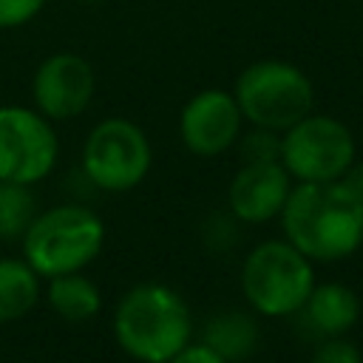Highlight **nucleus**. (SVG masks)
I'll list each match as a JSON object with an SVG mask.
<instances>
[{
    "label": "nucleus",
    "instance_id": "1",
    "mask_svg": "<svg viewBox=\"0 0 363 363\" xmlns=\"http://www.w3.org/2000/svg\"><path fill=\"white\" fill-rule=\"evenodd\" d=\"M286 241L309 261H340L363 244V201L343 182H298L281 207Z\"/></svg>",
    "mask_w": 363,
    "mask_h": 363
},
{
    "label": "nucleus",
    "instance_id": "2",
    "mask_svg": "<svg viewBox=\"0 0 363 363\" xmlns=\"http://www.w3.org/2000/svg\"><path fill=\"white\" fill-rule=\"evenodd\" d=\"M193 332V318L179 292L164 284H139L122 295L113 312V337L125 354L142 363H167Z\"/></svg>",
    "mask_w": 363,
    "mask_h": 363
},
{
    "label": "nucleus",
    "instance_id": "3",
    "mask_svg": "<svg viewBox=\"0 0 363 363\" xmlns=\"http://www.w3.org/2000/svg\"><path fill=\"white\" fill-rule=\"evenodd\" d=\"M102 218L88 207L62 204L34 216L23 233V258L40 278H54L88 267L102 252Z\"/></svg>",
    "mask_w": 363,
    "mask_h": 363
},
{
    "label": "nucleus",
    "instance_id": "4",
    "mask_svg": "<svg viewBox=\"0 0 363 363\" xmlns=\"http://www.w3.org/2000/svg\"><path fill=\"white\" fill-rule=\"evenodd\" d=\"M315 286L312 261L284 241H261L241 267V292L258 315L286 318L303 309Z\"/></svg>",
    "mask_w": 363,
    "mask_h": 363
},
{
    "label": "nucleus",
    "instance_id": "5",
    "mask_svg": "<svg viewBox=\"0 0 363 363\" xmlns=\"http://www.w3.org/2000/svg\"><path fill=\"white\" fill-rule=\"evenodd\" d=\"M233 96L247 122L278 133L312 113L315 102L309 77L284 60H258L247 65L235 79Z\"/></svg>",
    "mask_w": 363,
    "mask_h": 363
},
{
    "label": "nucleus",
    "instance_id": "6",
    "mask_svg": "<svg viewBox=\"0 0 363 363\" xmlns=\"http://www.w3.org/2000/svg\"><path fill=\"white\" fill-rule=\"evenodd\" d=\"M354 136L335 119L306 113L281 136V164L298 182H335L354 164Z\"/></svg>",
    "mask_w": 363,
    "mask_h": 363
},
{
    "label": "nucleus",
    "instance_id": "7",
    "mask_svg": "<svg viewBox=\"0 0 363 363\" xmlns=\"http://www.w3.org/2000/svg\"><path fill=\"white\" fill-rule=\"evenodd\" d=\"M150 162L153 150L145 130L122 116H111L94 125L82 147L85 176L108 193L133 190L147 176Z\"/></svg>",
    "mask_w": 363,
    "mask_h": 363
},
{
    "label": "nucleus",
    "instance_id": "8",
    "mask_svg": "<svg viewBox=\"0 0 363 363\" xmlns=\"http://www.w3.org/2000/svg\"><path fill=\"white\" fill-rule=\"evenodd\" d=\"M60 156V142L40 111L23 105L0 108V182H43Z\"/></svg>",
    "mask_w": 363,
    "mask_h": 363
},
{
    "label": "nucleus",
    "instance_id": "9",
    "mask_svg": "<svg viewBox=\"0 0 363 363\" xmlns=\"http://www.w3.org/2000/svg\"><path fill=\"white\" fill-rule=\"evenodd\" d=\"M94 68L85 57L60 51L40 62L31 79L34 105L45 119H74L94 96Z\"/></svg>",
    "mask_w": 363,
    "mask_h": 363
},
{
    "label": "nucleus",
    "instance_id": "10",
    "mask_svg": "<svg viewBox=\"0 0 363 363\" xmlns=\"http://www.w3.org/2000/svg\"><path fill=\"white\" fill-rule=\"evenodd\" d=\"M241 108L233 94L221 88L199 91L187 99L179 116V133L190 153L218 156L230 150L241 136Z\"/></svg>",
    "mask_w": 363,
    "mask_h": 363
},
{
    "label": "nucleus",
    "instance_id": "11",
    "mask_svg": "<svg viewBox=\"0 0 363 363\" xmlns=\"http://www.w3.org/2000/svg\"><path fill=\"white\" fill-rule=\"evenodd\" d=\"M289 190L292 176L284 170L281 162H244L230 182L227 201L235 218L247 224H261L281 213Z\"/></svg>",
    "mask_w": 363,
    "mask_h": 363
},
{
    "label": "nucleus",
    "instance_id": "12",
    "mask_svg": "<svg viewBox=\"0 0 363 363\" xmlns=\"http://www.w3.org/2000/svg\"><path fill=\"white\" fill-rule=\"evenodd\" d=\"M303 312L318 332H323L326 337H335V335L349 332L357 323L360 301L352 286L332 281V284L312 286V292L303 303Z\"/></svg>",
    "mask_w": 363,
    "mask_h": 363
},
{
    "label": "nucleus",
    "instance_id": "13",
    "mask_svg": "<svg viewBox=\"0 0 363 363\" xmlns=\"http://www.w3.org/2000/svg\"><path fill=\"white\" fill-rule=\"evenodd\" d=\"M48 306L68 323H82L91 320L99 306H102V292L99 286L79 275V272H65V275H54L48 278V292H45Z\"/></svg>",
    "mask_w": 363,
    "mask_h": 363
},
{
    "label": "nucleus",
    "instance_id": "14",
    "mask_svg": "<svg viewBox=\"0 0 363 363\" xmlns=\"http://www.w3.org/2000/svg\"><path fill=\"white\" fill-rule=\"evenodd\" d=\"M40 301V275L23 258H0V323L20 320Z\"/></svg>",
    "mask_w": 363,
    "mask_h": 363
},
{
    "label": "nucleus",
    "instance_id": "15",
    "mask_svg": "<svg viewBox=\"0 0 363 363\" xmlns=\"http://www.w3.org/2000/svg\"><path fill=\"white\" fill-rule=\"evenodd\" d=\"M201 340L213 346L227 363L244 360L258 346V323L247 312H221L207 320Z\"/></svg>",
    "mask_w": 363,
    "mask_h": 363
},
{
    "label": "nucleus",
    "instance_id": "16",
    "mask_svg": "<svg viewBox=\"0 0 363 363\" xmlns=\"http://www.w3.org/2000/svg\"><path fill=\"white\" fill-rule=\"evenodd\" d=\"M37 216V199L28 184L0 182V238H23Z\"/></svg>",
    "mask_w": 363,
    "mask_h": 363
},
{
    "label": "nucleus",
    "instance_id": "17",
    "mask_svg": "<svg viewBox=\"0 0 363 363\" xmlns=\"http://www.w3.org/2000/svg\"><path fill=\"white\" fill-rule=\"evenodd\" d=\"M241 139V159L244 162H281V136L278 130H267V128H255Z\"/></svg>",
    "mask_w": 363,
    "mask_h": 363
},
{
    "label": "nucleus",
    "instance_id": "18",
    "mask_svg": "<svg viewBox=\"0 0 363 363\" xmlns=\"http://www.w3.org/2000/svg\"><path fill=\"white\" fill-rule=\"evenodd\" d=\"M309 363H363V357L352 340H346L343 335H335L315 349Z\"/></svg>",
    "mask_w": 363,
    "mask_h": 363
},
{
    "label": "nucleus",
    "instance_id": "19",
    "mask_svg": "<svg viewBox=\"0 0 363 363\" xmlns=\"http://www.w3.org/2000/svg\"><path fill=\"white\" fill-rule=\"evenodd\" d=\"M45 0H0V28L26 26L40 14Z\"/></svg>",
    "mask_w": 363,
    "mask_h": 363
},
{
    "label": "nucleus",
    "instance_id": "20",
    "mask_svg": "<svg viewBox=\"0 0 363 363\" xmlns=\"http://www.w3.org/2000/svg\"><path fill=\"white\" fill-rule=\"evenodd\" d=\"M167 363H227L213 346H207L204 340H199V343H184Z\"/></svg>",
    "mask_w": 363,
    "mask_h": 363
},
{
    "label": "nucleus",
    "instance_id": "21",
    "mask_svg": "<svg viewBox=\"0 0 363 363\" xmlns=\"http://www.w3.org/2000/svg\"><path fill=\"white\" fill-rule=\"evenodd\" d=\"M343 182L357 193V199L363 201V162L360 164H352L349 170H346V176H343Z\"/></svg>",
    "mask_w": 363,
    "mask_h": 363
},
{
    "label": "nucleus",
    "instance_id": "22",
    "mask_svg": "<svg viewBox=\"0 0 363 363\" xmlns=\"http://www.w3.org/2000/svg\"><path fill=\"white\" fill-rule=\"evenodd\" d=\"M79 3H96V0H79Z\"/></svg>",
    "mask_w": 363,
    "mask_h": 363
}]
</instances>
